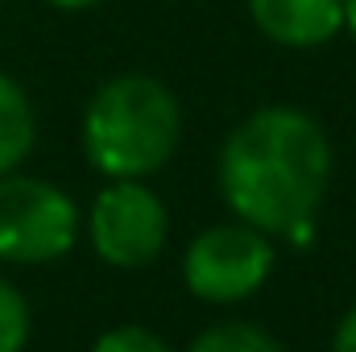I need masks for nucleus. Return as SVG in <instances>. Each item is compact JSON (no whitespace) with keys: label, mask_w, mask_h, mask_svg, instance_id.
I'll use <instances>...</instances> for the list:
<instances>
[{"label":"nucleus","mask_w":356,"mask_h":352,"mask_svg":"<svg viewBox=\"0 0 356 352\" xmlns=\"http://www.w3.org/2000/svg\"><path fill=\"white\" fill-rule=\"evenodd\" d=\"M257 33L286 50H319L344 29V0H245Z\"/></svg>","instance_id":"423d86ee"},{"label":"nucleus","mask_w":356,"mask_h":352,"mask_svg":"<svg viewBox=\"0 0 356 352\" xmlns=\"http://www.w3.org/2000/svg\"><path fill=\"white\" fill-rule=\"evenodd\" d=\"M216 186L232 220L307 245L332 186V137L294 104H261L224 137Z\"/></svg>","instance_id":"f257e3e1"},{"label":"nucleus","mask_w":356,"mask_h":352,"mask_svg":"<svg viewBox=\"0 0 356 352\" xmlns=\"http://www.w3.org/2000/svg\"><path fill=\"white\" fill-rule=\"evenodd\" d=\"M277 265L273 237L245 220L203 228L182 253V286L207 307H232L253 298Z\"/></svg>","instance_id":"20e7f679"},{"label":"nucleus","mask_w":356,"mask_h":352,"mask_svg":"<svg viewBox=\"0 0 356 352\" xmlns=\"http://www.w3.org/2000/svg\"><path fill=\"white\" fill-rule=\"evenodd\" d=\"M38 141V112L29 91L8 71H0V175H13L25 166Z\"/></svg>","instance_id":"0eeeda50"},{"label":"nucleus","mask_w":356,"mask_h":352,"mask_svg":"<svg viewBox=\"0 0 356 352\" xmlns=\"http://www.w3.org/2000/svg\"><path fill=\"white\" fill-rule=\"evenodd\" d=\"M79 203L50 178L0 175V265H50L79 241Z\"/></svg>","instance_id":"7ed1b4c3"},{"label":"nucleus","mask_w":356,"mask_h":352,"mask_svg":"<svg viewBox=\"0 0 356 352\" xmlns=\"http://www.w3.org/2000/svg\"><path fill=\"white\" fill-rule=\"evenodd\" d=\"M29 332H33V315L25 294L8 278H0V352H25Z\"/></svg>","instance_id":"1a4fd4ad"},{"label":"nucleus","mask_w":356,"mask_h":352,"mask_svg":"<svg viewBox=\"0 0 356 352\" xmlns=\"http://www.w3.org/2000/svg\"><path fill=\"white\" fill-rule=\"evenodd\" d=\"M91 352H175L154 328H141V323H120V328H108L104 336H95Z\"/></svg>","instance_id":"9d476101"},{"label":"nucleus","mask_w":356,"mask_h":352,"mask_svg":"<svg viewBox=\"0 0 356 352\" xmlns=\"http://www.w3.org/2000/svg\"><path fill=\"white\" fill-rule=\"evenodd\" d=\"M88 241L112 269H145L162 257L170 216L145 178H108L88 207Z\"/></svg>","instance_id":"39448f33"},{"label":"nucleus","mask_w":356,"mask_h":352,"mask_svg":"<svg viewBox=\"0 0 356 352\" xmlns=\"http://www.w3.org/2000/svg\"><path fill=\"white\" fill-rule=\"evenodd\" d=\"M186 352H286V349L269 328L253 323V319H224V323L203 328L186 344Z\"/></svg>","instance_id":"6e6552de"},{"label":"nucleus","mask_w":356,"mask_h":352,"mask_svg":"<svg viewBox=\"0 0 356 352\" xmlns=\"http://www.w3.org/2000/svg\"><path fill=\"white\" fill-rule=\"evenodd\" d=\"M79 141L104 178H154L182 141V104L158 75L120 71L91 91Z\"/></svg>","instance_id":"f03ea898"},{"label":"nucleus","mask_w":356,"mask_h":352,"mask_svg":"<svg viewBox=\"0 0 356 352\" xmlns=\"http://www.w3.org/2000/svg\"><path fill=\"white\" fill-rule=\"evenodd\" d=\"M344 29L356 38V0H344Z\"/></svg>","instance_id":"ddd939ff"},{"label":"nucleus","mask_w":356,"mask_h":352,"mask_svg":"<svg viewBox=\"0 0 356 352\" xmlns=\"http://www.w3.org/2000/svg\"><path fill=\"white\" fill-rule=\"evenodd\" d=\"M332 352H356V303L340 315V323L332 332Z\"/></svg>","instance_id":"9b49d317"},{"label":"nucleus","mask_w":356,"mask_h":352,"mask_svg":"<svg viewBox=\"0 0 356 352\" xmlns=\"http://www.w3.org/2000/svg\"><path fill=\"white\" fill-rule=\"evenodd\" d=\"M50 8H58V13H88L95 4H104V0H46Z\"/></svg>","instance_id":"f8f14e48"}]
</instances>
